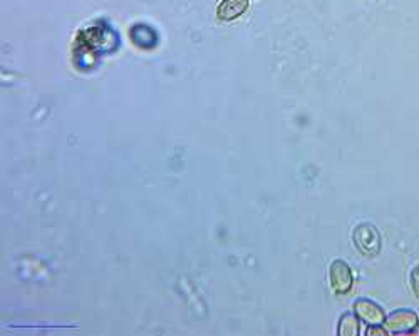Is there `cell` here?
<instances>
[{"label": "cell", "instance_id": "1", "mask_svg": "<svg viewBox=\"0 0 419 336\" xmlns=\"http://www.w3.org/2000/svg\"><path fill=\"white\" fill-rule=\"evenodd\" d=\"M352 240L361 254L369 256V258H374V256L379 254L381 236L372 224H367V223L359 224V226H357L352 233Z\"/></svg>", "mask_w": 419, "mask_h": 336}, {"label": "cell", "instance_id": "2", "mask_svg": "<svg viewBox=\"0 0 419 336\" xmlns=\"http://www.w3.org/2000/svg\"><path fill=\"white\" fill-rule=\"evenodd\" d=\"M329 279L335 295H346V293L351 291L354 284V274L351 266H349L346 261L335 259L334 263L330 264Z\"/></svg>", "mask_w": 419, "mask_h": 336}, {"label": "cell", "instance_id": "3", "mask_svg": "<svg viewBox=\"0 0 419 336\" xmlns=\"http://www.w3.org/2000/svg\"><path fill=\"white\" fill-rule=\"evenodd\" d=\"M384 326L388 333H413L419 326V318L411 310H399L391 313L388 320H384Z\"/></svg>", "mask_w": 419, "mask_h": 336}, {"label": "cell", "instance_id": "4", "mask_svg": "<svg viewBox=\"0 0 419 336\" xmlns=\"http://www.w3.org/2000/svg\"><path fill=\"white\" fill-rule=\"evenodd\" d=\"M357 318L364 321L369 326H383L384 325V311L381 310L379 305H376L371 300H357L354 305Z\"/></svg>", "mask_w": 419, "mask_h": 336}, {"label": "cell", "instance_id": "5", "mask_svg": "<svg viewBox=\"0 0 419 336\" xmlns=\"http://www.w3.org/2000/svg\"><path fill=\"white\" fill-rule=\"evenodd\" d=\"M249 9V0H222L217 9V16L222 21L230 22L244 16Z\"/></svg>", "mask_w": 419, "mask_h": 336}, {"label": "cell", "instance_id": "6", "mask_svg": "<svg viewBox=\"0 0 419 336\" xmlns=\"http://www.w3.org/2000/svg\"><path fill=\"white\" fill-rule=\"evenodd\" d=\"M339 335L342 336H356L359 335V320L351 313L342 315L341 321H339Z\"/></svg>", "mask_w": 419, "mask_h": 336}, {"label": "cell", "instance_id": "7", "mask_svg": "<svg viewBox=\"0 0 419 336\" xmlns=\"http://www.w3.org/2000/svg\"><path fill=\"white\" fill-rule=\"evenodd\" d=\"M409 283H411V289H413L414 296H416L419 300V266H416V268H414L411 271V276H409Z\"/></svg>", "mask_w": 419, "mask_h": 336}]
</instances>
